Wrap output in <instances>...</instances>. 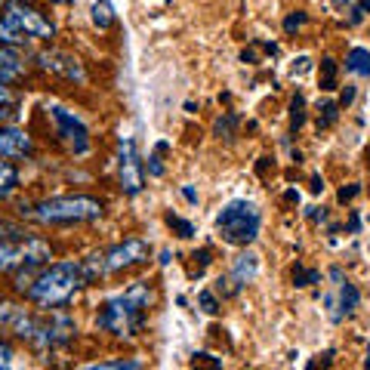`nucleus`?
<instances>
[{"mask_svg":"<svg viewBox=\"0 0 370 370\" xmlns=\"http://www.w3.org/2000/svg\"><path fill=\"white\" fill-rule=\"evenodd\" d=\"M155 306V287L148 281L130 284L124 293L111 296L96 315V327L111 336H136L145 327L148 309Z\"/></svg>","mask_w":370,"mask_h":370,"instance_id":"1","label":"nucleus"},{"mask_svg":"<svg viewBox=\"0 0 370 370\" xmlns=\"http://www.w3.org/2000/svg\"><path fill=\"white\" fill-rule=\"evenodd\" d=\"M84 284H87V278H84L81 262L62 260V262H52V266L41 269V272L35 275V281H31V287H28L25 296H28L37 309L52 312V309L68 306Z\"/></svg>","mask_w":370,"mask_h":370,"instance_id":"2","label":"nucleus"},{"mask_svg":"<svg viewBox=\"0 0 370 370\" xmlns=\"http://www.w3.org/2000/svg\"><path fill=\"white\" fill-rule=\"evenodd\" d=\"M105 213V204L90 195H62L46 197L37 207H31V220L41 226H77V222H92Z\"/></svg>","mask_w":370,"mask_h":370,"instance_id":"3","label":"nucleus"},{"mask_svg":"<svg viewBox=\"0 0 370 370\" xmlns=\"http://www.w3.org/2000/svg\"><path fill=\"white\" fill-rule=\"evenodd\" d=\"M260 226H262V216L250 201H231L220 210V216H216V231H220V237L226 244H231V247H247V244H253L256 235H260Z\"/></svg>","mask_w":370,"mask_h":370,"instance_id":"4","label":"nucleus"},{"mask_svg":"<svg viewBox=\"0 0 370 370\" xmlns=\"http://www.w3.org/2000/svg\"><path fill=\"white\" fill-rule=\"evenodd\" d=\"M52 256L50 241L41 235L19 231L10 241L0 244V272H19V269H43Z\"/></svg>","mask_w":370,"mask_h":370,"instance_id":"5","label":"nucleus"},{"mask_svg":"<svg viewBox=\"0 0 370 370\" xmlns=\"http://www.w3.org/2000/svg\"><path fill=\"white\" fill-rule=\"evenodd\" d=\"M3 22L10 25L22 41L25 37H35V41H52V37H56V25H52L35 3H28V0H16V3L6 6Z\"/></svg>","mask_w":370,"mask_h":370,"instance_id":"6","label":"nucleus"},{"mask_svg":"<svg viewBox=\"0 0 370 370\" xmlns=\"http://www.w3.org/2000/svg\"><path fill=\"white\" fill-rule=\"evenodd\" d=\"M46 111H50V121H52V127H56V136L68 145V151H75V155H87L90 151L87 124H84L75 111L65 108V105H50Z\"/></svg>","mask_w":370,"mask_h":370,"instance_id":"7","label":"nucleus"},{"mask_svg":"<svg viewBox=\"0 0 370 370\" xmlns=\"http://www.w3.org/2000/svg\"><path fill=\"white\" fill-rule=\"evenodd\" d=\"M148 256H151V244L148 241H142V237H127L124 244H115L111 250H105L102 253V269H105V275L127 272V269L148 262Z\"/></svg>","mask_w":370,"mask_h":370,"instance_id":"8","label":"nucleus"},{"mask_svg":"<svg viewBox=\"0 0 370 370\" xmlns=\"http://www.w3.org/2000/svg\"><path fill=\"white\" fill-rule=\"evenodd\" d=\"M37 68L50 71V75H59L71 84H87V71H84L81 59L71 56V52H62V50H41L37 52Z\"/></svg>","mask_w":370,"mask_h":370,"instance_id":"9","label":"nucleus"},{"mask_svg":"<svg viewBox=\"0 0 370 370\" xmlns=\"http://www.w3.org/2000/svg\"><path fill=\"white\" fill-rule=\"evenodd\" d=\"M117 170H121V188L124 195H139L145 185V176H142V161L136 155V142L130 136L121 139V155H117Z\"/></svg>","mask_w":370,"mask_h":370,"instance_id":"10","label":"nucleus"},{"mask_svg":"<svg viewBox=\"0 0 370 370\" xmlns=\"http://www.w3.org/2000/svg\"><path fill=\"white\" fill-rule=\"evenodd\" d=\"M31 155H35V139L25 133L22 127L3 124L0 127V157H6V161H25Z\"/></svg>","mask_w":370,"mask_h":370,"instance_id":"11","label":"nucleus"},{"mask_svg":"<svg viewBox=\"0 0 370 370\" xmlns=\"http://www.w3.org/2000/svg\"><path fill=\"white\" fill-rule=\"evenodd\" d=\"M25 71H28V65H25V56L19 52V46H0V81L12 87L25 77Z\"/></svg>","mask_w":370,"mask_h":370,"instance_id":"12","label":"nucleus"},{"mask_svg":"<svg viewBox=\"0 0 370 370\" xmlns=\"http://www.w3.org/2000/svg\"><path fill=\"white\" fill-rule=\"evenodd\" d=\"M19 182H22L19 167L12 161H6V157H0V201H10V197L16 195Z\"/></svg>","mask_w":370,"mask_h":370,"instance_id":"13","label":"nucleus"},{"mask_svg":"<svg viewBox=\"0 0 370 370\" xmlns=\"http://www.w3.org/2000/svg\"><path fill=\"white\" fill-rule=\"evenodd\" d=\"M256 272H260V260H256V253H241L235 260V269H231V278H235L237 284H250L256 278Z\"/></svg>","mask_w":370,"mask_h":370,"instance_id":"14","label":"nucleus"},{"mask_svg":"<svg viewBox=\"0 0 370 370\" xmlns=\"http://www.w3.org/2000/svg\"><path fill=\"white\" fill-rule=\"evenodd\" d=\"M346 71L370 77V50H364V46H352V50L346 52Z\"/></svg>","mask_w":370,"mask_h":370,"instance_id":"15","label":"nucleus"},{"mask_svg":"<svg viewBox=\"0 0 370 370\" xmlns=\"http://www.w3.org/2000/svg\"><path fill=\"white\" fill-rule=\"evenodd\" d=\"M358 302H361L358 287H355V284H349V281H342L340 284V312H336V321H340L342 315H352L355 309H358Z\"/></svg>","mask_w":370,"mask_h":370,"instance_id":"16","label":"nucleus"},{"mask_svg":"<svg viewBox=\"0 0 370 370\" xmlns=\"http://www.w3.org/2000/svg\"><path fill=\"white\" fill-rule=\"evenodd\" d=\"M90 19L99 31L111 28V25H115V6H111L108 0H96V3L90 6Z\"/></svg>","mask_w":370,"mask_h":370,"instance_id":"17","label":"nucleus"},{"mask_svg":"<svg viewBox=\"0 0 370 370\" xmlns=\"http://www.w3.org/2000/svg\"><path fill=\"white\" fill-rule=\"evenodd\" d=\"M0 370H25V361L19 358L16 346L0 336Z\"/></svg>","mask_w":370,"mask_h":370,"instance_id":"18","label":"nucleus"},{"mask_svg":"<svg viewBox=\"0 0 370 370\" xmlns=\"http://www.w3.org/2000/svg\"><path fill=\"white\" fill-rule=\"evenodd\" d=\"M77 370H139L136 358H111V361H92V364H84Z\"/></svg>","mask_w":370,"mask_h":370,"instance_id":"19","label":"nucleus"},{"mask_svg":"<svg viewBox=\"0 0 370 370\" xmlns=\"http://www.w3.org/2000/svg\"><path fill=\"white\" fill-rule=\"evenodd\" d=\"M340 117V102H321L318 105V130H330Z\"/></svg>","mask_w":370,"mask_h":370,"instance_id":"20","label":"nucleus"},{"mask_svg":"<svg viewBox=\"0 0 370 370\" xmlns=\"http://www.w3.org/2000/svg\"><path fill=\"white\" fill-rule=\"evenodd\" d=\"M235 130H237V117L235 115L216 117V124H213V136L216 139H235Z\"/></svg>","mask_w":370,"mask_h":370,"instance_id":"21","label":"nucleus"},{"mask_svg":"<svg viewBox=\"0 0 370 370\" xmlns=\"http://www.w3.org/2000/svg\"><path fill=\"white\" fill-rule=\"evenodd\" d=\"M302 124H306V99L293 96V102H290V130L296 133Z\"/></svg>","mask_w":370,"mask_h":370,"instance_id":"22","label":"nucleus"},{"mask_svg":"<svg viewBox=\"0 0 370 370\" xmlns=\"http://www.w3.org/2000/svg\"><path fill=\"white\" fill-rule=\"evenodd\" d=\"M336 62L333 59H321V90H336Z\"/></svg>","mask_w":370,"mask_h":370,"instance_id":"23","label":"nucleus"},{"mask_svg":"<svg viewBox=\"0 0 370 370\" xmlns=\"http://www.w3.org/2000/svg\"><path fill=\"white\" fill-rule=\"evenodd\" d=\"M318 272H315V269H306V266H300V262H296L293 266V284L296 287H309V284H318Z\"/></svg>","mask_w":370,"mask_h":370,"instance_id":"24","label":"nucleus"},{"mask_svg":"<svg viewBox=\"0 0 370 370\" xmlns=\"http://www.w3.org/2000/svg\"><path fill=\"white\" fill-rule=\"evenodd\" d=\"M164 220H167V226L173 228V231H176V235H179V237H191V235H195V226H191L188 220H182V216H176V213H167V216H164Z\"/></svg>","mask_w":370,"mask_h":370,"instance_id":"25","label":"nucleus"},{"mask_svg":"<svg viewBox=\"0 0 370 370\" xmlns=\"http://www.w3.org/2000/svg\"><path fill=\"white\" fill-rule=\"evenodd\" d=\"M191 370H222V361L213 358V355H207V352H201L191 358Z\"/></svg>","mask_w":370,"mask_h":370,"instance_id":"26","label":"nucleus"},{"mask_svg":"<svg viewBox=\"0 0 370 370\" xmlns=\"http://www.w3.org/2000/svg\"><path fill=\"white\" fill-rule=\"evenodd\" d=\"M16 105H19V92L10 84L0 81V108H16Z\"/></svg>","mask_w":370,"mask_h":370,"instance_id":"27","label":"nucleus"},{"mask_svg":"<svg viewBox=\"0 0 370 370\" xmlns=\"http://www.w3.org/2000/svg\"><path fill=\"white\" fill-rule=\"evenodd\" d=\"M197 302H201V309H204V312H207V315H220V302H216V296L213 293H210V290H201V293H197Z\"/></svg>","mask_w":370,"mask_h":370,"instance_id":"28","label":"nucleus"},{"mask_svg":"<svg viewBox=\"0 0 370 370\" xmlns=\"http://www.w3.org/2000/svg\"><path fill=\"white\" fill-rule=\"evenodd\" d=\"M16 315H19V306H12V302L0 300V327L10 330V324L16 321Z\"/></svg>","mask_w":370,"mask_h":370,"instance_id":"29","label":"nucleus"},{"mask_svg":"<svg viewBox=\"0 0 370 370\" xmlns=\"http://www.w3.org/2000/svg\"><path fill=\"white\" fill-rule=\"evenodd\" d=\"M306 12H302V10H296V12H290V16L287 19H284V31H287V35H293V31H300L302 28V25H306Z\"/></svg>","mask_w":370,"mask_h":370,"instance_id":"30","label":"nucleus"},{"mask_svg":"<svg viewBox=\"0 0 370 370\" xmlns=\"http://www.w3.org/2000/svg\"><path fill=\"white\" fill-rule=\"evenodd\" d=\"M19 43H22V37H19L16 31H12L10 25L0 19V46H19Z\"/></svg>","mask_w":370,"mask_h":370,"instance_id":"31","label":"nucleus"},{"mask_svg":"<svg viewBox=\"0 0 370 370\" xmlns=\"http://www.w3.org/2000/svg\"><path fill=\"white\" fill-rule=\"evenodd\" d=\"M191 260L197 262V272L195 275H204V269L210 266V250L207 247H201V250H195V253H191Z\"/></svg>","mask_w":370,"mask_h":370,"instance_id":"32","label":"nucleus"},{"mask_svg":"<svg viewBox=\"0 0 370 370\" xmlns=\"http://www.w3.org/2000/svg\"><path fill=\"white\" fill-rule=\"evenodd\" d=\"M148 173L151 176H164V164H161V151L155 148V155L148 157Z\"/></svg>","mask_w":370,"mask_h":370,"instance_id":"33","label":"nucleus"},{"mask_svg":"<svg viewBox=\"0 0 370 370\" xmlns=\"http://www.w3.org/2000/svg\"><path fill=\"white\" fill-rule=\"evenodd\" d=\"M19 231H22L19 226H12V222L0 220V244H3V241H10V237H12V235H19Z\"/></svg>","mask_w":370,"mask_h":370,"instance_id":"34","label":"nucleus"},{"mask_svg":"<svg viewBox=\"0 0 370 370\" xmlns=\"http://www.w3.org/2000/svg\"><path fill=\"white\" fill-rule=\"evenodd\" d=\"M358 195H361V185H358V182H352L349 188H340V201H342V204H346V201H355Z\"/></svg>","mask_w":370,"mask_h":370,"instance_id":"35","label":"nucleus"},{"mask_svg":"<svg viewBox=\"0 0 370 370\" xmlns=\"http://www.w3.org/2000/svg\"><path fill=\"white\" fill-rule=\"evenodd\" d=\"M355 102V87H346L340 92V108H346V105H352Z\"/></svg>","mask_w":370,"mask_h":370,"instance_id":"36","label":"nucleus"},{"mask_svg":"<svg viewBox=\"0 0 370 370\" xmlns=\"http://www.w3.org/2000/svg\"><path fill=\"white\" fill-rule=\"evenodd\" d=\"M327 364H330V355H324V361H321V355H318V358L309 361V370H327Z\"/></svg>","mask_w":370,"mask_h":370,"instance_id":"37","label":"nucleus"},{"mask_svg":"<svg viewBox=\"0 0 370 370\" xmlns=\"http://www.w3.org/2000/svg\"><path fill=\"white\" fill-rule=\"evenodd\" d=\"M309 71V59L302 56V59H296V65H293V75H306Z\"/></svg>","mask_w":370,"mask_h":370,"instance_id":"38","label":"nucleus"},{"mask_svg":"<svg viewBox=\"0 0 370 370\" xmlns=\"http://www.w3.org/2000/svg\"><path fill=\"white\" fill-rule=\"evenodd\" d=\"M182 195H185V201H188V204H197V195H195V188H188V185H185V188H182Z\"/></svg>","mask_w":370,"mask_h":370,"instance_id":"39","label":"nucleus"},{"mask_svg":"<svg viewBox=\"0 0 370 370\" xmlns=\"http://www.w3.org/2000/svg\"><path fill=\"white\" fill-rule=\"evenodd\" d=\"M10 117H12V108H0V127L10 124Z\"/></svg>","mask_w":370,"mask_h":370,"instance_id":"40","label":"nucleus"},{"mask_svg":"<svg viewBox=\"0 0 370 370\" xmlns=\"http://www.w3.org/2000/svg\"><path fill=\"white\" fill-rule=\"evenodd\" d=\"M321 188H324V182L318 179V176H315V179H312V191H315V195H318V191H321Z\"/></svg>","mask_w":370,"mask_h":370,"instance_id":"41","label":"nucleus"},{"mask_svg":"<svg viewBox=\"0 0 370 370\" xmlns=\"http://www.w3.org/2000/svg\"><path fill=\"white\" fill-rule=\"evenodd\" d=\"M50 3H56V6H68V3H75V0H50Z\"/></svg>","mask_w":370,"mask_h":370,"instance_id":"42","label":"nucleus"},{"mask_svg":"<svg viewBox=\"0 0 370 370\" xmlns=\"http://www.w3.org/2000/svg\"><path fill=\"white\" fill-rule=\"evenodd\" d=\"M361 12H370V0H361Z\"/></svg>","mask_w":370,"mask_h":370,"instance_id":"43","label":"nucleus"},{"mask_svg":"<svg viewBox=\"0 0 370 370\" xmlns=\"http://www.w3.org/2000/svg\"><path fill=\"white\" fill-rule=\"evenodd\" d=\"M10 3H16V0H0V6H3V10H6V6H10Z\"/></svg>","mask_w":370,"mask_h":370,"instance_id":"44","label":"nucleus"},{"mask_svg":"<svg viewBox=\"0 0 370 370\" xmlns=\"http://www.w3.org/2000/svg\"><path fill=\"white\" fill-rule=\"evenodd\" d=\"M367 370H370V349H367Z\"/></svg>","mask_w":370,"mask_h":370,"instance_id":"45","label":"nucleus"}]
</instances>
